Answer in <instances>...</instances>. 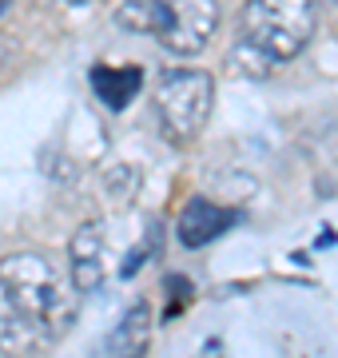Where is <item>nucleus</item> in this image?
<instances>
[{"label":"nucleus","instance_id":"f257e3e1","mask_svg":"<svg viewBox=\"0 0 338 358\" xmlns=\"http://www.w3.org/2000/svg\"><path fill=\"white\" fill-rule=\"evenodd\" d=\"M80 315L76 291L44 255L16 251L0 259V350L24 355L72 331Z\"/></svg>","mask_w":338,"mask_h":358},{"label":"nucleus","instance_id":"f03ea898","mask_svg":"<svg viewBox=\"0 0 338 358\" xmlns=\"http://www.w3.org/2000/svg\"><path fill=\"white\" fill-rule=\"evenodd\" d=\"M314 24V0H247L239 13V52L255 60V68L286 64L311 44Z\"/></svg>","mask_w":338,"mask_h":358},{"label":"nucleus","instance_id":"7ed1b4c3","mask_svg":"<svg viewBox=\"0 0 338 358\" xmlns=\"http://www.w3.org/2000/svg\"><path fill=\"white\" fill-rule=\"evenodd\" d=\"M211 100H215V80L203 68H168L156 80V120L159 131L175 148L199 140V131L211 120Z\"/></svg>","mask_w":338,"mask_h":358},{"label":"nucleus","instance_id":"20e7f679","mask_svg":"<svg viewBox=\"0 0 338 358\" xmlns=\"http://www.w3.org/2000/svg\"><path fill=\"white\" fill-rule=\"evenodd\" d=\"M168 4H171V20L159 40L175 56H199L219 28V0H168Z\"/></svg>","mask_w":338,"mask_h":358},{"label":"nucleus","instance_id":"39448f33","mask_svg":"<svg viewBox=\"0 0 338 358\" xmlns=\"http://www.w3.org/2000/svg\"><path fill=\"white\" fill-rule=\"evenodd\" d=\"M68 255H72V287H76L80 294L100 291L108 282V271H112V239H108L104 219L84 223V227L72 235Z\"/></svg>","mask_w":338,"mask_h":358},{"label":"nucleus","instance_id":"423d86ee","mask_svg":"<svg viewBox=\"0 0 338 358\" xmlns=\"http://www.w3.org/2000/svg\"><path fill=\"white\" fill-rule=\"evenodd\" d=\"M239 219H243V211L219 207V203H211V199H203V195H196V199H187V207L179 211V243L199 251V247L215 243L219 235H227Z\"/></svg>","mask_w":338,"mask_h":358},{"label":"nucleus","instance_id":"0eeeda50","mask_svg":"<svg viewBox=\"0 0 338 358\" xmlns=\"http://www.w3.org/2000/svg\"><path fill=\"white\" fill-rule=\"evenodd\" d=\"M147 350H152V307H147V299H140L116 322V331L108 338V355L112 358H147Z\"/></svg>","mask_w":338,"mask_h":358},{"label":"nucleus","instance_id":"6e6552de","mask_svg":"<svg viewBox=\"0 0 338 358\" xmlns=\"http://www.w3.org/2000/svg\"><path fill=\"white\" fill-rule=\"evenodd\" d=\"M88 80H91V92L100 96V103H104L108 112H124L143 84L140 68H104V64L91 68Z\"/></svg>","mask_w":338,"mask_h":358},{"label":"nucleus","instance_id":"1a4fd4ad","mask_svg":"<svg viewBox=\"0 0 338 358\" xmlns=\"http://www.w3.org/2000/svg\"><path fill=\"white\" fill-rule=\"evenodd\" d=\"M171 20V4L168 0H124L116 8V24L140 36H163Z\"/></svg>","mask_w":338,"mask_h":358},{"label":"nucleus","instance_id":"9d476101","mask_svg":"<svg viewBox=\"0 0 338 358\" xmlns=\"http://www.w3.org/2000/svg\"><path fill=\"white\" fill-rule=\"evenodd\" d=\"M4 8H8V0H0V13H4Z\"/></svg>","mask_w":338,"mask_h":358},{"label":"nucleus","instance_id":"9b49d317","mask_svg":"<svg viewBox=\"0 0 338 358\" xmlns=\"http://www.w3.org/2000/svg\"><path fill=\"white\" fill-rule=\"evenodd\" d=\"M335 4H338V0H335Z\"/></svg>","mask_w":338,"mask_h":358}]
</instances>
